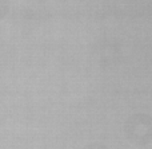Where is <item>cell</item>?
Segmentation results:
<instances>
[{"instance_id": "1", "label": "cell", "mask_w": 152, "mask_h": 149, "mask_svg": "<svg viewBox=\"0 0 152 149\" xmlns=\"http://www.w3.org/2000/svg\"><path fill=\"white\" fill-rule=\"evenodd\" d=\"M8 10H10V0H0V19L7 15Z\"/></svg>"}]
</instances>
